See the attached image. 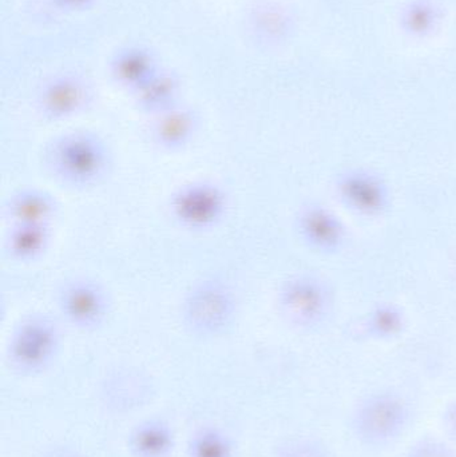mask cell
Segmentation results:
<instances>
[{"label": "cell", "mask_w": 456, "mask_h": 457, "mask_svg": "<svg viewBox=\"0 0 456 457\" xmlns=\"http://www.w3.org/2000/svg\"><path fill=\"white\" fill-rule=\"evenodd\" d=\"M112 72L120 85L137 91L147 82L153 75L157 74L154 56L146 48H123L112 59Z\"/></svg>", "instance_id": "cell-12"}, {"label": "cell", "mask_w": 456, "mask_h": 457, "mask_svg": "<svg viewBox=\"0 0 456 457\" xmlns=\"http://www.w3.org/2000/svg\"><path fill=\"white\" fill-rule=\"evenodd\" d=\"M237 308V297L229 284L220 278H206L185 295L182 321L193 335L216 337L232 327Z\"/></svg>", "instance_id": "cell-2"}, {"label": "cell", "mask_w": 456, "mask_h": 457, "mask_svg": "<svg viewBox=\"0 0 456 457\" xmlns=\"http://www.w3.org/2000/svg\"><path fill=\"white\" fill-rule=\"evenodd\" d=\"M46 457H78V456L75 455L74 453H71V451L58 450V451H54V453H51L50 455H47Z\"/></svg>", "instance_id": "cell-23"}, {"label": "cell", "mask_w": 456, "mask_h": 457, "mask_svg": "<svg viewBox=\"0 0 456 457\" xmlns=\"http://www.w3.org/2000/svg\"><path fill=\"white\" fill-rule=\"evenodd\" d=\"M372 325L379 335H394L401 327V317L395 312L386 309L375 316Z\"/></svg>", "instance_id": "cell-20"}, {"label": "cell", "mask_w": 456, "mask_h": 457, "mask_svg": "<svg viewBox=\"0 0 456 457\" xmlns=\"http://www.w3.org/2000/svg\"><path fill=\"white\" fill-rule=\"evenodd\" d=\"M59 330L53 319L32 314L16 325L8 344V357L16 370L35 373L47 367L59 348Z\"/></svg>", "instance_id": "cell-4"}, {"label": "cell", "mask_w": 456, "mask_h": 457, "mask_svg": "<svg viewBox=\"0 0 456 457\" xmlns=\"http://www.w3.org/2000/svg\"><path fill=\"white\" fill-rule=\"evenodd\" d=\"M50 244V225L13 224L8 231V253L19 262L39 260Z\"/></svg>", "instance_id": "cell-14"}, {"label": "cell", "mask_w": 456, "mask_h": 457, "mask_svg": "<svg viewBox=\"0 0 456 457\" xmlns=\"http://www.w3.org/2000/svg\"><path fill=\"white\" fill-rule=\"evenodd\" d=\"M51 173L74 187H88L106 176L110 152L104 139L90 131H71L54 139L46 152Z\"/></svg>", "instance_id": "cell-1"}, {"label": "cell", "mask_w": 456, "mask_h": 457, "mask_svg": "<svg viewBox=\"0 0 456 457\" xmlns=\"http://www.w3.org/2000/svg\"><path fill=\"white\" fill-rule=\"evenodd\" d=\"M129 445L136 457H168L173 451L174 434L163 421H145L131 432Z\"/></svg>", "instance_id": "cell-16"}, {"label": "cell", "mask_w": 456, "mask_h": 457, "mask_svg": "<svg viewBox=\"0 0 456 457\" xmlns=\"http://www.w3.org/2000/svg\"><path fill=\"white\" fill-rule=\"evenodd\" d=\"M278 298L286 316L303 327L318 322L326 311V292L310 277H294L284 282Z\"/></svg>", "instance_id": "cell-8"}, {"label": "cell", "mask_w": 456, "mask_h": 457, "mask_svg": "<svg viewBox=\"0 0 456 457\" xmlns=\"http://www.w3.org/2000/svg\"><path fill=\"white\" fill-rule=\"evenodd\" d=\"M54 195L37 187H24L7 201L8 217L13 224L50 225L58 213Z\"/></svg>", "instance_id": "cell-10"}, {"label": "cell", "mask_w": 456, "mask_h": 457, "mask_svg": "<svg viewBox=\"0 0 456 457\" xmlns=\"http://www.w3.org/2000/svg\"><path fill=\"white\" fill-rule=\"evenodd\" d=\"M169 206L179 227L192 231L211 230L227 214L228 195L214 182H187L171 195Z\"/></svg>", "instance_id": "cell-3"}, {"label": "cell", "mask_w": 456, "mask_h": 457, "mask_svg": "<svg viewBox=\"0 0 456 457\" xmlns=\"http://www.w3.org/2000/svg\"><path fill=\"white\" fill-rule=\"evenodd\" d=\"M407 457H456L447 445L435 440H423L410 450Z\"/></svg>", "instance_id": "cell-19"}, {"label": "cell", "mask_w": 456, "mask_h": 457, "mask_svg": "<svg viewBox=\"0 0 456 457\" xmlns=\"http://www.w3.org/2000/svg\"><path fill=\"white\" fill-rule=\"evenodd\" d=\"M297 228L305 242L316 249H335L343 239L339 221L321 206L310 205L303 209L297 217Z\"/></svg>", "instance_id": "cell-11"}, {"label": "cell", "mask_w": 456, "mask_h": 457, "mask_svg": "<svg viewBox=\"0 0 456 457\" xmlns=\"http://www.w3.org/2000/svg\"><path fill=\"white\" fill-rule=\"evenodd\" d=\"M58 305L64 320L79 330L101 327L110 311L106 290L87 278L66 282L59 290Z\"/></svg>", "instance_id": "cell-6"}, {"label": "cell", "mask_w": 456, "mask_h": 457, "mask_svg": "<svg viewBox=\"0 0 456 457\" xmlns=\"http://www.w3.org/2000/svg\"><path fill=\"white\" fill-rule=\"evenodd\" d=\"M200 129L197 112L189 107L174 106L155 115L150 139L163 152H181L192 144Z\"/></svg>", "instance_id": "cell-9"}, {"label": "cell", "mask_w": 456, "mask_h": 457, "mask_svg": "<svg viewBox=\"0 0 456 457\" xmlns=\"http://www.w3.org/2000/svg\"><path fill=\"white\" fill-rule=\"evenodd\" d=\"M90 99L86 83L75 75H59L43 86L39 94V110L51 122L69 120L79 114Z\"/></svg>", "instance_id": "cell-7"}, {"label": "cell", "mask_w": 456, "mask_h": 457, "mask_svg": "<svg viewBox=\"0 0 456 457\" xmlns=\"http://www.w3.org/2000/svg\"><path fill=\"white\" fill-rule=\"evenodd\" d=\"M134 93H136L139 107L144 112L158 115L177 106L179 80L176 75L170 74V72L158 71Z\"/></svg>", "instance_id": "cell-15"}, {"label": "cell", "mask_w": 456, "mask_h": 457, "mask_svg": "<svg viewBox=\"0 0 456 457\" xmlns=\"http://www.w3.org/2000/svg\"><path fill=\"white\" fill-rule=\"evenodd\" d=\"M278 457H328V453L313 440H296L281 448Z\"/></svg>", "instance_id": "cell-18"}, {"label": "cell", "mask_w": 456, "mask_h": 457, "mask_svg": "<svg viewBox=\"0 0 456 457\" xmlns=\"http://www.w3.org/2000/svg\"><path fill=\"white\" fill-rule=\"evenodd\" d=\"M340 192L353 209L363 213H377L387 201L385 187L369 174H348L340 182Z\"/></svg>", "instance_id": "cell-13"}, {"label": "cell", "mask_w": 456, "mask_h": 457, "mask_svg": "<svg viewBox=\"0 0 456 457\" xmlns=\"http://www.w3.org/2000/svg\"><path fill=\"white\" fill-rule=\"evenodd\" d=\"M94 0H54L59 8L63 10H80V8L87 7Z\"/></svg>", "instance_id": "cell-21"}, {"label": "cell", "mask_w": 456, "mask_h": 457, "mask_svg": "<svg viewBox=\"0 0 456 457\" xmlns=\"http://www.w3.org/2000/svg\"><path fill=\"white\" fill-rule=\"evenodd\" d=\"M189 457H235V448L227 435L216 428H205L190 442Z\"/></svg>", "instance_id": "cell-17"}, {"label": "cell", "mask_w": 456, "mask_h": 457, "mask_svg": "<svg viewBox=\"0 0 456 457\" xmlns=\"http://www.w3.org/2000/svg\"><path fill=\"white\" fill-rule=\"evenodd\" d=\"M447 423H449L450 428H452L456 435V403L452 405L449 412H447Z\"/></svg>", "instance_id": "cell-22"}, {"label": "cell", "mask_w": 456, "mask_h": 457, "mask_svg": "<svg viewBox=\"0 0 456 457\" xmlns=\"http://www.w3.org/2000/svg\"><path fill=\"white\" fill-rule=\"evenodd\" d=\"M409 411L395 395H375L356 412V435L367 445H379L395 439L406 426Z\"/></svg>", "instance_id": "cell-5"}]
</instances>
